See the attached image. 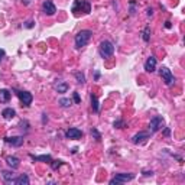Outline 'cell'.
Returning <instances> with one entry per match:
<instances>
[{
  "label": "cell",
  "instance_id": "1f68e13d",
  "mask_svg": "<svg viewBox=\"0 0 185 185\" xmlns=\"http://www.w3.org/2000/svg\"><path fill=\"white\" fill-rule=\"evenodd\" d=\"M165 28H168V29H169V28H171V22H166L165 23Z\"/></svg>",
  "mask_w": 185,
  "mask_h": 185
},
{
  "label": "cell",
  "instance_id": "5b68a950",
  "mask_svg": "<svg viewBox=\"0 0 185 185\" xmlns=\"http://www.w3.org/2000/svg\"><path fill=\"white\" fill-rule=\"evenodd\" d=\"M159 74H161V78H162V81H165L166 85H172L175 83L174 74L171 72V69L168 67H162V68L159 69Z\"/></svg>",
  "mask_w": 185,
  "mask_h": 185
},
{
  "label": "cell",
  "instance_id": "44dd1931",
  "mask_svg": "<svg viewBox=\"0 0 185 185\" xmlns=\"http://www.w3.org/2000/svg\"><path fill=\"white\" fill-rule=\"evenodd\" d=\"M149 38H151V28L146 26L145 28V30H143V41L147 42L149 41Z\"/></svg>",
  "mask_w": 185,
  "mask_h": 185
},
{
  "label": "cell",
  "instance_id": "d4e9b609",
  "mask_svg": "<svg viewBox=\"0 0 185 185\" xmlns=\"http://www.w3.org/2000/svg\"><path fill=\"white\" fill-rule=\"evenodd\" d=\"M61 165H62V161H52V162H51V166H52L54 171H57Z\"/></svg>",
  "mask_w": 185,
  "mask_h": 185
},
{
  "label": "cell",
  "instance_id": "5bb4252c",
  "mask_svg": "<svg viewBox=\"0 0 185 185\" xmlns=\"http://www.w3.org/2000/svg\"><path fill=\"white\" fill-rule=\"evenodd\" d=\"M2 116H3V119H6V120H10V119H13V117L16 116V111L12 107H8V109H4L3 111H2Z\"/></svg>",
  "mask_w": 185,
  "mask_h": 185
},
{
  "label": "cell",
  "instance_id": "4316f807",
  "mask_svg": "<svg viewBox=\"0 0 185 185\" xmlns=\"http://www.w3.org/2000/svg\"><path fill=\"white\" fill-rule=\"evenodd\" d=\"M6 57V51H4V49H2L0 48V62H2V61H3V58Z\"/></svg>",
  "mask_w": 185,
  "mask_h": 185
},
{
  "label": "cell",
  "instance_id": "4fadbf2b",
  "mask_svg": "<svg viewBox=\"0 0 185 185\" xmlns=\"http://www.w3.org/2000/svg\"><path fill=\"white\" fill-rule=\"evenodd\" d=\"M6 162H8V165L10 166L12 169H18L20 165V161L16 158V156H8V158H6Z\"/></svg>",
  "mask_w": 185,
  "mask_h": 185
},
{
  "label": "cell",
  "instance_id": "2e32d148",
  "mask_svg": "<svg viewBox=\"0 0 185 185\" xmlns=\"http://www.w3.org/2000/svg\"><path fill=\"white\" fill-rule=\"evenodd\" d=\"M29 156H30L32 159H33V161H41V162H48V163L52 162V158H51V155H41V156L29 155Z\"/></svg>",
  "mask_w": 185,
  "mask_h": 185
},
{
  "label": "cell",
  "instance_id": "ac0fdd59",
  "mask_svg": "<svg viewBox=\"0 0 185 185\" xmlns=\"http://www.w3.org/2000/svg\"><path fill=\"white\" fill-rule=\"evenodd\" d=\"M2 177H3V179L6 182H13L15 181V174L10 172V171H3V172H2Z\"/></svg>",
  "mask_w": 185,
  "mask_h": 185
},
{
  "label": "cell",
  "instance_id": "e0dca14e",
  "mask_svg": "<svg viewBox=\"0 0 185 185\" xmlns=\"http://www.w3.org/2000/svg\"><path fill=\"white\" fill-rule=\"evenodd\" d=\"M10 100V91L9 90H0V103H8Z\"/></svg>",
  "mask_w": 185,
  "mask_h": 185
},
{
  "label": "cell",
  "instance_id": "7402d4cb",
  "mask_svg": "<svg viewBox=\"0 0 185 185\" xmlns=\"http://www.w3.org/2000/svg\"><path fill=\"white\" fill-rule=\"evenodd\" d=\"M75 78H77V83L78 84L85 83V77H84V74H81V72H75Z\"/></svg>",
  "mask_w": 185,
  "mask_h": 185
},
{
  "label": "cell",
  "instance_id": "83f0119b",
  "mask_svg": "<svg viewBox=\"0 0 185 185\" xmlns=\"http://www.w3.org/2000/svg\"><path fill=\"white\" fill-rule=\"evenodd\" d=\"M33 20H28V22L26 23H25V28H28V29H29V28H32V26H33Z\"/></svg>",
  "mask_w": 185,
  "mask_h": 185
},
{
  "label": "cell",
  "instance_id": "52a82bcc",
  "mask_svg": "<svg viewBox=\"0 0 185 185\" xmlns=\"http://www.w3.org/2000/svg\"><path fill=\"white\" fill-rule=\"evenodd\" d=\"M163 117L162 116H155L153 119L151 120V123H149V132L151 133H156L159 130V129L163 127Z\"/></svg>",
  "mask_w": 185,
  "mask_h": 185
},
{
  "label": "cell",
  "instance_id": "7a4b0ae2",
  "mask_svg": "<svg viewBox=\"0 0 185 185\" xmlns=\"http://www.w3.org/2000/svg\"><path fill=\"white\" fill-rule=\"evenodd\" d=\"M72 13H78V12H84V13H90L91 12V4L88 3L87 0H75L74 4L71 8Z\"/></svg>",
  "mask_w": 185,
  "mask_h": 185
},
{
  "label": "cell",
  "instance_id": "7c38bea8",
  "mask_svg": "<svg viewBox=\"0 0 185 185\" xmlns=\"http://www.w3.org/2000/svg\"><path fill=\"white\" fill-rule=\"evenodd\" d=\"M4 140L8 142V143H10L12 146H16L19 147L23 145V137L22 136H13V137H4Z\"/></svg>",
  "mask_w": 185,
  "mask_h": 185
},
{
  "label": "cell",
  "instance_id": "f1b7e54d",
  "mask_svg": "<svg viewBox=\"0 0 185 185\" xmlns=\"http://www.w3.org/2000/svg\"><path fill=\"white\" fill-rule=\"evenodd\" d=\"M74 101L78 104L80 103V95H78V93H74Z\"/></svg>",
  "mask_w": 185,
  "mask_h": 185
},
{
  "label": "cell",
  "instance_id": "603a6c76",
  "mask_svg": "<svg viewBox=\"0 0 185 185\" xmlns=\"http://www.w3.org/2000/svg\"><path fill=\"white\" fill-rule=\"evenodd\" d=\"M91 136H94V139L97 140V142H100V140H101V135L98 133L97 129H91Z\"/></svg>",
  "mask_w": 185,
  "mask_h": 185
},
{
  "label": "cell",
  "instance_id": "f546056e",
  "mask_svg": "<svg viewBox=\"0 0 185 185\" xmlns=\"http://www.w3.org/2000/svg\"><path fill=\"white\" fill-rule=\"evenodd\" d=\"M169 133H171L169 129H165V135H166V136H169Z\"/></svg>",
  "mask_w": 185,
  "mask_h": 185
},
{
  "label": "cell",
  "instance_id": "9a60e30c",
  "mask_svg": "<svg viewBox=\"0 0 185 185\" xmlns=\"http://www.w3.org/2000/svg\"><path fill=\"white\" fill-rule=\"evenodd\" d=\"M29 177L28 175H20L19 178H15V181H13V184H16V185H29Z\"/></svg>",
  "mask_w": 185,
  "mask_h": 185
},
{
  "label": "cell",
  "instance_id": "ba28073f",
  "mask_svg": "<svg viewBox=\"0 0 185 185\" xmlns=\"http://www.w3.org/2000/svg\"><path fill=\"white\" fill-rule=\"evenodd\" d=\"M42 10H44L45 15L54 16L55 15V12H57V8H55V4H54L51 0H45V2L42 3Z\"/></svg>",
  "mask_w": 185,
  "mask_h": 185
},
{
  "label": "cell",
  "instance_id": "ffe728a7",
  "mask_svg": "<svg viewBox=\"0 0 185 185\" xmlns=\"http://www.w3.org/2000/svg\"><path fill=\"white\" fill-rule=\"evenodd\" d=\"M91 107H93V110H94L95 113H98V110H100V104H98V100L95 95L91 94Z\"/></svg>",
  "mask_w": 185,
  "mask_h": 185
},
{
  "label": "cell",
  "instance_id": "9c48e42d",
  "mask_svg": "<svg viewBox=\"0 0 185 185\" xmlns=\"http://www.w3.org/2000/svg\"><path fill=\"white\" fill-rule=\"evenodd\" d=\"M147 139H149V133L147 132H139L132 137V142L135 145H143L147 142Z\"/></svg>",
  "mask_w": 185,
  "mask_h": 185
},
{
  "label": "cell",
  "instance_id": "30bf717a",
  "mask_svg": "<svg viewBox=\"0 0 185 185\" xmlns=\"http://www.w3.org/2000/svg\"><path fill=\"white\" fill-rule=\"evenodd\" d=\"M81 136H83V132L77 127H71L65 132V137L67 139H80Z\"/></svg>",
  "mask_w": 185,
  "mask_h": 185
},
{
  "label": "cell",
  "instance_id": "8992f818",
  "mask_svg": "<svg viewBox=\"0 0 185 185\" xmlns=\"http://www.w3.org/2000/svg\"><path fill=\"white\" fill-rule=\"evenodd\" d=\"M16 91V95L19 97L20 103H22L23 106H30L32 104V100H33V95L30 94L29 91H22V90H15Z\"/></svg>",
  "mask_w": 185,
  "mask_h": 185
},
{
  "label": "cell",
  "instance_id": "8fae6325",
  "mask_svg": "<svg viewBox=\"0 0 185 185\" xmlns=\"http://www.w3.org/2000/svg\"><path fill=\"white\" fill-rule=\"evenodd\" d=\"M145 69L146 72H153L156 69V58L155 57H149L145 62Z\"/></svg>",
  "mask_w": 185,
  "mask_h": 185
},
{
  "label": "cell",
  "instance_id": "3957f363",
  "mask_svg": "<svg viewBox=\"0 0 185 185\" xmlns=\"http://www.w3.org/2000/svg\"><path fill=\"white\" fill-rule=\"evenodd\" d=\"M114 54V45L110 41H103L100 44V55L103 58H110Z\"/></svg>",
  "mask_w": 185,
  "mask_h": 185
},
{
  "label": "cell",
  "instance_id": "484cf974",
  "mask_svg": "<svg viewBox=\"0 0 185 185\" xmlns=\"http://www.w3.org/2000/svg\"><path fill=\"white\" fill-rule=\"evenodd\" d=\"M114 127H117V129H123L125 127V123L121 120H117V121H114Z\"/></svg>",
  "mask_w": 185,
  "mask_h": 185
},
{
  "label": "cell",
  "instance_id": "d6986e66",
  "mask_svg": "<svg viewBox=\"0 0 185 185\" xmlns=\"http://www.w3.org/2000/svg\"><path fill=\"white\" fill-rule=\"evenodd\" d=\"M55 91L57 93H59V94H64V93H67L68 91V84L67 83H59L55 85Z\"/></svg>",
  "mask_w": 185,
  "mask_h": 185
},
{
  "label": "cell",
  "instance_id": "4dcf8cb0",
  "mask_svg": "<svg viewBox=\"0 0 185 185\" xmlns=\"http://www.w3.org/2000/svg\"><path fill=\"white\" fill-rule=\"evenodd\" d=\"M152 12H153L152 9H147V16H152Z\"/></svg>",
  "mask_w": 185,
  "mask_h": 185
},
{
  "label": "cell",
  "instance_id": "cb8c5ba5",
  "mask_svg": "<svg viewBox=\"0 0 185 185\" xmlns=\"http://www.w3.org/2000/svg\"><path fill=\"white\" fill-rule=\"evenodd\" d=\"M59 104L62 107H69V106H71V100H69V98H61Z\"/></svg>",
  "mask_w": 185,
  "mask_h": 185
},
{
  "label": "cell",
  "instance_id": "277c9868",
  "mask_svg": "<svg viewBox=\"0 0 185 185\" xmlns=\"http://www.w3.org/2000/svg\"><path fill=\"white\" fill-rule=\"evenodd\" d=\"M136 175L135 174H117L114 178L110 179V185H117V184H125V182H129L135 179Z\"/></svg>",
  "mask_w": 185,
  "mask_h": 185
},
{
  "label": "cell",
  "instance_id": "6da1fadb",
  "mask_svg": "<svg viewBox=\"0 0 185 185\" xmlns=\"http://www.w3.org/2000/svg\"><path fill=\"white\" fill-rule=\"evenodd\" d=\"M91 36H93V32H91L90 29L80 30L78 33L75 35V39H74V42H75V46L78 49L80 48H84V46H85L88 42H90Z\"/></svg>",
  "mask_w": 185,
  "mask_h": 185
}]
</instances>
